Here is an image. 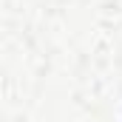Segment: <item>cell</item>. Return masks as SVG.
I'll use <instances>...</instances> for the list:
<instances>
[]
</instances>
